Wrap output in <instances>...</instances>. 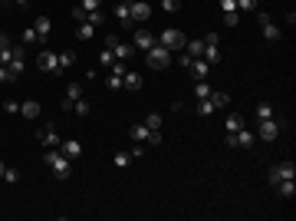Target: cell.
<instances>
[{
	"instance_id": "obj_1",
	"label": "cell",
	"mask_w": 296,
	"mask_h": 221,
	"mask_svg": "<svg viewBox=\"0 0 296 221\" xmlns=\"http://www.w3.org/2000/svg\"><path fill=\"white\" fill-rule=\"evenodd\" d=\"M43 162H46V168H53V175L59 178V182H66V178L73 175V158H66L59 149H46Z\"/></svg>"
},
{
	"instance_id": "obj_2",
	"label": "cell",
	"mask_w": 296,
	"mask_h": 221,
	"mask_svg": "<svg viewBox=\"0 0 296 221\" xmlns=\"http://www.w3.org/2000/svg\"><path fill=\"white\" fill-rule=\"evenodd\" d=\"M158 43H161L164 50H171V53H181V50H185V33H181L178 27H164L161 33H158Z\"/></svg>"
},
{
	"instance_id": "obj_3",
	"label": "cell",
	"mask_w": 296,
	"mask_h": 221,
	"mask_svg": "<svg viewBox=\"0 0 296 221\" xmlns=\"http://www.w3.org/2000/svg\"><path fill=\"white\" fill-rule=\"evenodd\" d=\"M145 63H148L152 69H168L171 66V50H164L161 43H155L152 50L145 53Z\"/></svg>"
},
{
	"instance_id": "obj_4",
	"label": "cell",
	"mask_w": 296,
	"mask_h": 221,
	"mask_svg": "<svg viewBox=\"0 0 296 221\" xmlns=\"http://www.w3.org/2000/svg\"><path fill=\"white\" fill-rule=\"evenodd\" d=\"M283 178H296V162L293 158H283V162H276V165L267 172V182H270V185L283 182Z\"/></svg>"
},
{
	"instance_id": "obj_5",
	"label": "cell",
	"mask_w": 296,
	"mask_h": 221,
	"mask_svg": "<svg viewBox=\"0 0 296 221\" xmlns=\"http://www.w3.org/2000/svg\"><path fill=\"white\" fill-rule=\"evenodd\" d=\"M36 66L43 69V73H53V76H63V69H59V53H53V50H43V53L36 56Z\"/></svg>"
},
{
	"instance_id": "obj_6",
	"label": "cell",
	"mask_w": 296,
	"mask_h": 221,
	"mask_svg": "<svg viewBox=\"0 0 296 221\" xmlns=\"http://www.w3.org/2000/svg\"><path fill=\"white\" fill-rule=\"evenodd\" d=\"M280 129H283V119H260L257 139H263V142H273L276 135H280Z\"/></svg>"
},
{
	"instance_id": "obj_7",
	"label": "cell",
	"mask_w": 296,
	"mask_h": 221,
	"mask_svg": "<svg viewBox=\"0 0 296 221\" xmlns=\"http://www.w3.org/2000/svg\"><path fill=\"white\" fill-rule=\"evenodd\" d=\"M155 43H158V40H155L152 30H135V36H132V50H135V53H148Z\"/></svg>"
},
{
	"instance_id": "obj_8",
	"label": "cell",
	"mask_w": 296,
	"mask_h": 221,
	"mask_svg": "<svg viewBox=\"0 0 296 221\" xmlns=\"http://www.w3.org/2000/svg\"><path fill=\"white\" fill-rule=\"evenodd\" d=\"M129 13H132V23H145L152 17V3L148 0H129Z\"/></svg>"
},
{
	"instance_id": "obj_9",
	"label": "cell",
	"mask_w": 296,
	"mask_h": 221,
	"mask_svg": "<svg viewBox=\"0 0 296 221\" xmlns=\"http://www.w3.org/2000/svg\"><path fill=\"white\" fill-rule=\"evenodd\" d=\"M260 30H263V40H267V43H276V40H280V27H276L273 20H270V13H260Z\"/></svg>"
},
{
	"instance_id": "obj_10",
	"label": "cell",
	"mask_w": 296,
	"mask_h": 221,
	"mask_svg": "<svg viewBox=\"0 0 296 221\" xmlns=\"http://www.w3.org/2000/svg\"><path fill=\"white\" fill-rule=\"evenodd\" d=\"M36 139H40L46 149H59V142H63V139H59V132H56L53 126H43V129L36 132Z\"/></svg>"
},
{
	"instance_id": "obj_11",
	"label": "cell",
	"mask_w": 296,
	"mask_h": 221,
	"mask_svg": "<svg viewBox=\"0 0 296 221\" xmlns=\"http://www.w3.org/2000/svg\"><path fill=\"white\" fill-rule=\"evenodd\" d=\"M253 145H257V132H247V129L234 132V149H253Z\"/></svg>"
},
{
	"instance_id": "obj_12",
	"label": "cell",
	"mask_w": 296,
	"mask_h": 221,
	"mask_svg": "<svg viewBox=\"0 0 296 221\" xmlns=\"http://www.w3.org/2000/svg\"><path fill=\"white\" fill-rule=\"evenodd\" d=\"M59 152H63L66 158H79V155H82V142H79V139H63V142H59Z\"/></svg>"
},
{
	"instance_id": "obj_13",
	"label": "cell",
	"mask_w": 296,
	"mask_h": 221,
	"mask_svg": "<svg viewBox=\"0 0 296 221\" xmlns=\"http://www.w3.org/2000/svg\"><path fill=\"white\" fill-rule=\"evenodd\" d=\"M122 89H129V93H138V89H142V73H135V69H125V76H122Z\"/></svg>"
},
{
	"instance_id": "obj_14",
	"label": "cell",
	"mask_w": 296,
	"mask_h": 221,
	"mask_svg": "<svg viewBox=\"0 0 296 221\" xmlns=\"http://www.w3.org/2000/svg\"><path fill=\"white\" fill-rule=\"evenodd\" d=\"M115 20H119V27H129L132 30V13H129V0H122V3H115Z\"/></svg>"
},
{
	"instance_id": "obj_15",
	"label": "cell",
	"mask_w": 296,
	"mask_h": 221,
	"mask_svg": "<svg viewBox=\"0 0 296 221\" xmlns=\"http://www.w3.org/2000/svg\"><path fill=\"white\" fill-rule=\"evenodd\" d=\"M40 109H43V106H40L36 99L20 102V116H23V119H36V116H40Z\"/></svg>"
},
{
	"instance_id": "obj_16",
	"label": "cell",
	"mask_w": 296,
	"mask_h": 221,
	"mask_svg": "<svg viewBox=\"0 0 296 221\" xmlns=\"http://www.w3.org/2000/svg\"><path fill=\"white\" fill-rule=\"evenodd\" d=\"M276 191H280L283 198H293V195H296V178H283V182H276Z\"/></svg>"
},
{
	"instance_id": "obj_17",
	"label": "cell",
	"mask_w": 296,
	"mask_h": 221,
	"mask_svg": "<svg viewBox=\"0 0 296 221\" xmlns=\"http://www.w3.org/2000/svg\"><path fill=\"white\" fill-rule=\"evenodd\" d=\"M33 30L40 33V40H46V33L53 30V23H50V17H36V20H33Z\"/></svg>"
},
{
	"instance_id": "obj_18",
	"label": "cell",
	"mask_w": 296,
	"mask_h": 221,
	"mask_svg": "<svg viewBox=\"0 0 296 221\" xmlns=\"http://www.w3.org/2000/svg\"><path fill=\"white\" fill-rule=\"evenodd\" d=\"M148 132H152V129H148L145 122H135V126L129 129V135L135 139V142H145V139H148Z\"/></svg>"
},
{
	"instance_id": "obj_19",
	"label": "cell",
	"mask_w": 296,
	"mask_h": 221,
	"mask_svg": "<svg viewBox=\"0 0 296 221\" xmlns=\"http://www.w3.org/2000/svg\"><path fill=\"white\" fill-rule=\"evenodd\" d=\"M191 73H194V79H204L211 73V66H208V60H201V56H197L194 63H191Z\"/></svg>"
},
{
	"instance_id": "obj_20",
	"label": "cell",
	"mask_w": 296,
	"mask_h": 221,
	"mask_svg": "<svg viewBox=\"0 0 296 221\" xmlns=\"http://www.w3.org/2000/svg\"><path fill=\"white\" fill-rule=\"evenodd\" d=\"M185 50H188V56H191V60H197V56H204V40H188Z\"/></svg>"
},
{
	"instance_id": "obj_21",
	"label": "cell",
	"mask_w": 296,
	"mask_h": 221,
	"mask_svg": "<svg viewBox=\"0 0 296 221\" xmlns=\"http://www.w3.org/2000/svg\"><path fill=\"white\" fill-rule=\"evenodd\" d=\"M201 60H208V66H217V63H220V50L204 43V56H201Z\"/></svg>"
},
{
	"instance_id": "obj_22",
	"label": "cell",
	"mask_w": 296,
	"mask_h": 221,
	"mask_svg": "<svg viewBox=\"0 0 296 221\" xmlns=\"http://www.w3.org/2000/svg\"><path fill=\"white\" fill-rule=\"evenodd\" d=\"M224 126H227V132H237V129H243V116H241V112H230Z\"/></svg>"
},
{
	"instance_id": "obj_23",
	"label": "cell",
	"mask_w": 296,
	"mask_h": 221,
	"mask_svg": "<svg viewBox=\"0 0 296 221\" xmlns=\"http://www.w3.org/2000/svg\"><path fill=\"white\" fill-rule=\"evenodd\" d=\"M36 43H43L40 33H36L33 27H23V46H36Z\"/></svg>"
},
{
	"instance_id": "obj_24",
	"label": "cell",
	"mask_w": 296,
	"mask_h": 221,
	"mask_svg": "<svg viewBox=\"0 0 296 221\" xmlns=\"http://www.w3.org/2000/svg\"><path fill=\"white\" fill-rule=\"evenodd\" d=\"M220 23H224V27H237V23H241V10H227V13H220Z\"/></svg>"
},
{
	"instance_id": "obj_25",
	"label": "cell",
	"mask_w": 296,
	"mask_h": 221,
	"mask_svg": "<svg viewBox=\"0 0 296 221\" xmlns=\"http://www.w3.org/2000/svg\"><path fill=\"white\" fill-rule=\"evenodd\" d=\"M73 63H76V53H73V50H63V53H59V69L66 73V69L73 66Z\"/></svg>"
},
{
	"instance_id": "obj_26",
	"label": "cell",
	"mask_w": 296,
	"mask_h": 221,
	"mask_svg": "<svg viewBox=\"0 0 296 221\" xmlns=\"http://www.w3.org/2000/svg\"><path fill=\"white\" fill-rule=\"evenodd\" d=\"M112 53H115V60H122V63H125V60H129L135 50H132V43H119L115 50H112Z\"/></svg>"
},
{
	"instance_id": "obj_27",
	"label": "cell",
	"mask_w": 296,
	"mask_h": 221,
	"mask_svg": "<svg viewBox=\"0 0 296 221\" xmlns=\"http://www.w3.org/2000/svg\"><path fill=\"white\" fill-rule=\"evenodd\" d=\"M112 63H115V53H112V50H106V46H102V50H99V66H106V69H109Z\"/></svg>"
},
{
	"instance_id": "obj_28",
	"label": "cell",
	"mask_w": 296,
	"mask_h": 221,
	"mask_svg": "<svg viewBox=\"0 0 296 221\" xmlns=\"http://www.w3.org/2000/svg\"><path fill=\"white\" fill-rule=\"evenodd\" d=\"M211 93H214V89H211V83H204V79H197V86H194V96H197V99H208Z\"/></svg>"
},
{
	"instance_id": "obj_29",
	"label": "cell",
	"mask_w": 296,
	"mask_h": 221,
	"mask_svg": "<svg viewBox=\"0 0 296 221\" xmlns=\"http://www.w3.org/2000/svg\"><path fill=\"white\" fill-rule=\"evenodd\" d=\"M76 33H79V40H92V36H96V27H92V23H79Z\"/></svg>"
},
{
	"instance_id": "obj_30",
	"label": "cell",
	"mask_w": 296,
	"mask_h": 221,
	"mask_svg": "<svg viewBox=\"0 0 296 221\" xmlns=\"http://www.w3.org/2000/svg\"><path fill=\"white\" fill-rule=\"evenodd\" d=\"M208 99L214 102V109H224V106H227V102H230V96H227V93H211Z\"/></svg>"
},
{
	"instance_id": "obj_31",
	"label": "cell",
	"mask_w": 296,
	"mask_h": 221,
	"mask_svg": "<svg viewBox=\"0 0 296 221\" xmlns=\"http://www.w3.org/2000/svg\"><path fill=\"white\" fill-rule=\"evenodd\" d=\"M214 112L217 109H214V102L211 99H197V116H214Z\"/></svg>"
},
{
	"instance_id": "obj_32",
	"label": "cell",
	"mask_w": 296,
	"mask_h": 221,
	"mask_svg": "<svg viewBox=\"0 0 296 221\" xmlns=\"http://www.w3.org/2000/svg\"><path fill=\"white\" fill-rule=\"evenodd\" d=\"M89 109H92V106H89L86 99H76V102H73V112H76L79 119H82V116H89Z\"/></svg>"
},
{
	"instance_id": "obj_33",
	"label": "cell",
	"mask_w": 296,
	"mask_h": 221,
	"mask_svg": "<svg viewBox=\"0 0 296 221\" xmlns=\"http://www.w3.org/2000/svg\"><path fill=\"white\" fill-rule=\"evenodd\" d=\"M257 119H273V106L270 102H260L257 106Z\"/></svg>"
},
{
	"instance_id": "obj_34",
	"label": "cell",
	"mask_w": 296,
	"mask_h": 221,
	"mask_svg": "<svg viewBox=\"0 0 296 221\" xmlns=\"http://www.w3.org/2000/svg\"><path fill=\"white\" fill-rule=\"evenodd\" d=\"M13 79H17V73H13L7 63H0V83H13Z\"/></svg>"
},
{
	"instance_id": "obj_35",
	"label": "cell",
	"mask_w": 296,
	"mask_h": 221,
	"mask_svg": "<svg viewBox=\"0 0 296 221\" xmlns=\"http://www.w3.org/2000/svg\"><path fill=\"white\" fill-rule=\"evenodd\" d=\"M119 168H129V162H132V152H115V158H112Z\"/></svg>"
},
{
	"instance_id": "obj_36",
	"label": "cell",
	"mask_w": 296,
	"mask_h": 221,
	"mask_svg": "<svg viewBox=\"0 0 296 221\" xmlns=\"http://www.w3.org/2000/svg\"><path fill=\"white\" fill-rule=\"evenodd\" d=\"M102 20H106V13H102V10H89L86 13V23H92V27H99Z\"/></svg>"
},
{
	"instance_id": "obj_37",
	"label": "cell",
	"mask_w": 296,
	"mask_h": 221,
	"mask_svg": "<svg viewBox=\"0 0 296 221\" xmlns=\"http://www.w3.org/2000/svg\"><path fill=\"white\" fill-rule=\"evenodd\" d=\"M145 126H148V129H161V116H158V112H148V116H145Z\"/></svg>"
},
{
	"instance_id": "obj_38",
	"label": "cell",
	"mask_w": 296,
	"mask_h": 221,
	"mask_svg": "<svg viewBox=\"0 0 296 221\" xmlns=\"http://www.w3.org/2000/svg\"><path fill=\"white\" fill-rule=\"evenodd\" d=\"M3 182H7V185H17V182H20V172H17V168H3Z\"/></svg>"
},
{
	"instance_id": "obj_39",
	"label": "cell",
	"mask_w": 296,
	"mask_h": 221,
	"mask_svg": "<svg viewBox=\"0 0 296 221\" xmlns=\"http://www.w3.org/2000/svg\"><path fill=\"white\" fill-rule=\"evenodd\" d=\"M237 10L241 13H253L257 10V0H237Z\"/></svg>"
},
{
	"instance_id": "obj_40",
	"label": "cell",
	"mask_w": 296,
	"mask_h": 221,
	"mask_svg": "<svg viewBox=\"0 0 296 221\" xmlns=\"http://www.w3.org/2000/svg\"><path fill=\"white\" fill-rule=\"evenodd\" d=\"M161 10H168V13H178V10H181V0H161Z\"/></svg>"
},
{
	"instance_id": "obj_41",
	"label": "cell",
	"mask_w": 296,
	"mask_h": 221,
	"mask_svg": "<svg viewBox=\"0 0 296 221\" xmlns=\"http://www.w3.org/2000/svg\"><path fill=\"white\" fill-rule=\"evenodd\" d=\"M82 10H102V0H79Z\"/></svg>"
},
{
	"instance_id": "obj_42",
	"label": "cell",
	"mask_w": 296,
	"mask_h": 221,
	"mask_svg": "<svg viewBox=\"0 0 296 221\" xmlns=\"http://www.w3.org/2000/svg\"><path fill=\"white\" fill-rule=\"evenodd\" d=\"M145 142H148V145H161V129H152V132H148V139H145Z\"/></svg>"
},
{
	"instance_id": "obj_43",
	"label": "cell",
	"mask_w": 296,
	"mask_h": 221,
	"mask_svg": "<svg viewBox=\"0 0 296 221\" xmlns=\"http://www.w3.org/2000/svg\"><path fill=\"white\" fill-rule=\"evenodd\" d=\"M119 43H122V40H119L115 33H106V43H102V46H106V50H115Z\"/></svg>"
},
{
	"instance_id": "obj_44",
	"label": "cell",
	"mask_w": 296,
	"mask_h": 221,
	"mask_svg": "<svg viewBox=\"0 0 296 221\" xmlns=\"http://www.w3.org/2000/svg\"><path fill=\"white\" fill-rule=\"evenodd\" d=\"M217 7H220V13H227V10H237V0H217Z\"/></svg>"
},
{
	"instance_id": "obj_45",
	"label": "cell",
	"mask_w": 296,
	"mask_h": 221,
	"mask_svg": "<svg viewBox=\"0 0 296 221\" xmlns=\"http://www.w3.org/2000/svg\"><path fill=\"white\" fill-rule=\"evenodd\" d=\"M3 112H10V116H17V112H20V102L7 99V102H3Z\"/></svg>"
},
{
	"instance_id": "obj_46",
	"label": "cell",
	"mask_w": 296,
	"mask_h": 221,
	"mask_svg": "<svg viewBox=\"0 0 296 221\" xmlns=\"http://www.w3.org/2000/svg\"><path fill=\"white\" fill-rule=\"evenodd\" d=\"M86 13L89 10H82V7H73V20H76V23H86Z\"/></svg>"
},
{
	"instance_id": "obj_47",
	"label": "cell",
	"mask_w": 296,
	"mask_h": 221,
	"mask_svg": "<svg viewBox=\"0 0 296 221\" xmlns=\"http://www.w3.org/2000/svg\"><path fill=\"white\" fill-rule=\"evenodd\" d=\"M178 63H181V69H191V63H194V60H191L188 53H181V56H178Z\"/></svg>"
},
{
	"instance_id": "obj_48",
	"label": "cell",
	"mask_w": 296,
	"mask_h": 221,
	"mask_svg": "<svg viewBox=\"0 0 296 221\" xmlns=\"http://www.w3.org/2000/svg\"><path fill=\"white\" fill-rule=\"evenodd\" d=\"M204 43H208V46H217V43H220V36H217V33H214V30H211V33H208V36H204Z\"/></svg>"
},
{
	"instance_id": "obj_49",
	"label": "cell",
	"mask_w": 296,
	"mask_h": 221,
	"mask_svg": "<svg viewBox=\"0 0 296 221\" xmlns=\"http://www.w3.org/2000/svg\"><path fill=\"white\" fill-rule=\"evenodd\" d=\"M10 3H17V7H27V3H30V0H10Z\"/></svg>"
},
{
	"instance_id": "obj_50",
	"label": "cell",
	"mask_w": 296,
	"mask_h": 221,
	"mask_svg": "<svg viewBox=\"0 0 296 221\" xmlns=\"http://www.w3.org/2000/svg\"><path fill=\"white\" fill-rule=\"evenodd\" d=\"M3 168H7V165H3V162H0V178H3Z\"/></svg>"
},
{
	"instance_id": "obj_51",
	"label": "cell",
	"mask_w": 296,
	"mask_h": 221,
	"mask_svg": "<svg viewBox=\"0 0 296 221\" xmlns=\"http://www.w3.org/2000/svg\"><path fill=\"white\" fill-rule=\"evenodd\" d=\"M0 3H10V0H0Z\"/></svg>"
}]
</instances>
